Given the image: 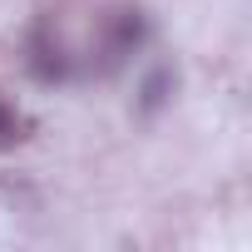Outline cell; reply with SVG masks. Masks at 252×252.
<instances>
[{"label":"cell","mask_w":252,"mask_h":252,"mask_svg":"<svg viewBox=\"0 0 252 252\" xmlns=\"http://www.w3.org/2000/svg\"><path fill=\"white\" fill-rule=\"evenodd\" d=\"M25 69L40 79V84H69L74 74H79V64H74V55L60 45V35L40 20L35 30H30V40H25Z\"/></svg>","instance_id":"2"},{"label":"cell","mask_w":252,"mask_h":252,"mask_svg":"<svg viewBox=\"0 0 252 252\" xmlns=\"http://www.w3.org/2000/svg\"><path fill=\"white\" fill-rule=\"evenodd\" d=\"M173 89H178V69H173V64H154V69L144 74V84H139L134 109H139L144 119H154V114H163V109L173 104Z\"/></svg>","instance_id":"3"},{"label":"cell","mask_w":252,"mask_h":252,"mask_svg":"<svg viewBox=\"0 0 252 252\" xmlns=\"http://www.w3.org/2000/svg\"><path fill=\"white\" fill-rule=\"evenodd\" d=\"M154 25L139 5H114L99 25V45H94V69L99 74H119L124 64H129L144 45H149Z\"/></svg>","instance_id":"1"},{"label":"cell","mask_w":252,"mask_h":252,"mask_svg":"<svg viewBox=\"0 0 252 252\" xmlns=\"http://www.w3.org/2000/svg\"><path fill=\"white\" fill-rule=\"evenodd\" d=\"M25 129H30V119L5 99V94H0V149H10V144H20L25 139Z\"/></svg>","instance_id":"4"}]
</instances>
